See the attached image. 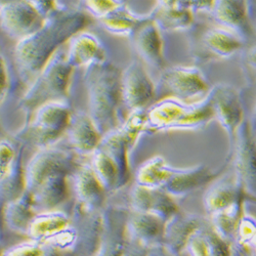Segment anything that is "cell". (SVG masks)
Wrapping results in <instances>:
<instances>
[{
    "label": "cell",
    "instance_id": "9a60e30c",
    "mask_svg": "<svg viewBox=\"0 0 256 256\" xmlns=\"http://www.w3.org/2000/svg\"><path fill=\"white\" fill-rule=\"evenodd\" d=\"M67 62L72 68L106 62V52L100 40L90 33L77 34L71 41Z\"/></svg>",
    "mask_w": 256,
    "mask_h": 256
},
{
    "label": "cell",
    "instance_id": "83f0119b",
    "mask_svg": "<svg viewBox=\"0 0 256 256\" xmlns=\"http://www.w3.org/2000/svg\"><path fill=\"white\" fill-rule=\"evenodd\" d=\"M146 125H148L146 112L144 113L142 110H138L132 112V116L128 118L119 132L127 142L128 146H130L136 138Z\"/></svg>",
    "mask_w": 256,
    "mask_h": 256
},
{
    "label": "cell",
    "instance_id": "1f68e13d",
    "mask_svg": "<svg viewBox=\"0 0 256 256\" xmlns=\"http://www.w3.org/2000/svg\"><path fill=\"white\" fill-rule=\"evenodd\" d=\"M16 152L12 144L6 140H2L0 144V162H2V170L8 167L16 158Z\"/></svg>",
    "mask_w": 256,
    "mask_h": 256
},
{
    "label": "cell",
    "instance_id": "f1b7e54d",
    "mask_svg": "<svg viewBox=\"0 0 256 256\" xmlns=\"http://www.w3.org/2000/svg\"><path fill=\"white\" fill-rule=\"evenodd\" d=\"M66 218L60 214V213H52V214L41 216L35 220L31 224V230L33 232H48L50 230H58L66 224Z\"/></svg>",
    "mask_w": 256,
    "mask_h": 256
},
{
    "label": "cell",
    "instance_id": "6da1fadb",
    "mask_svg": "<svg viewBox=\"0 0 256 256\" xmlns=\"http://www.w3.org/2000/svg\"><path fill=\"white\" fill-rule=\"evenodd\" d=\"M85 23V16L78 10H60L52 14L37 32L18 42L14 58L20 72L39 75L56 54V48L76 36Z\"/></svg>",
    "mask_w": 256,
    "mask_h": 256
},
{
    "label": "cell",
    "instance_id": "7402d4cb",
    "mask_svg": "<svg viewBox=\"0 0 256 256\" xmlns=\"http://www.w3.org/2000/svg\"><path fill=\"white\" fill-rule=\"evenodd\" d=\"M134 203L142 211H152V213L170 216L174 212V205L166 195L159 193L151 188L138 186L134 188Z\"/></svg>",
    "mask_w": 256,
    "mask_h": 256
},
{
    "label": "cell",
    "instance_id": "52a82bcc",
    "mask_svg": "<svg viewBox=\"0 0 256 256\" xmlns=\"http://www.w3.org/2000/svg\"><path fill=\"white\" fill-rule=\"evenodd\" d=\"M46 22L31 2H2L0 6V23L10 37L23 40L37 32Z\"/></svg>",
    "mask_w": 256,
    "mask_h": 256
},
{
    "label": "cell",
    "instance_id": "f546056e",
    "mask_svg": "<svg viewBox=\"0 0 256 256\" xmlns=\"http://www.w3.org/2000/svg\"><path fill=\"white\" fill-rule=\"evenodd\" d=\"M84 4L86 6L88 12L94 16L98 18V20L110 14L120 4V2H109V0H106V2H85Z\"/></svg>",
    "mask_w": 256,
    "mask_h": 256
},
{
    "label": "cell",
    "instance_id": "44dd1931",
    "mask_svg": "<svg viewBox=\"0 0 256 256\" xmlns=\"http://www.w3.org/2000/svg\"><path fill=\"white\" fill-rule=\"evenodd\" d=\"M92 154V168L104 188H113L127 180L114 159L102 146H98Z\"/></svg>",
    "mask_w": 256,
    "mask_h": 256
},
{
    "label": "cell",
    "instance_id": "d590c367",
    "mask_svg": "<svg viewBox=\"0 0 256 256\" xmlns=\"http://www.w3.org/2000/svg\"><path fill=\"white\" fill-rule=\"evenodd\" d=\"M251 130H256V104L254 106L251 115Z\"/></svg>",
    "mask_w": 256,
    "mask_h": 256
},
{
    "label": "cell",
    "instance_id": "7c38bea8",
    "mask_svg": "<svg viewBox=\"0 0 256 256\" xmlns=\"http://www.w3.org/2000/svg\"><path fill=\"white\" fill-rule=\"evenodd\" d=\"M68 140L70 144L79 154L94 153L102 142V134L94 120L84 112L72 114L68 127Z\"/></svg>",
    "mask_w": 256,
    "mask_h": 256
},
{
    "label": "cell",
    "instance_id": "e575fe53",
    "mask_svg": "<svg viewBox=\"0 0 256 256\" xmlns=\"http://www.w3.org/2000/svg\"><path fill=\"white\" fill-rule=\"evenodd\" d=\"M245 60H246V62L248 64V65H249L251 68L256 69V46L251 48L246 52Z\"/></svg>",
    "mask_w": 256,
    "mask_h": 256
},
{
    "label": "cell",
    "instance_id": "e0dca14e",
    "mask_svg": "<svg viewBox=\"0 0 256 256\" xmlns=\"http://www.w3.org/2000/svg\"><path fill=\"white\" fill-rule=\"evenodd\" d=\"M190 104L178 98H165L146 112L148 125L154 130H169L188 109Z\"/></svg>",
    "mask_w": 256,
    "mask_h": 256
},
{
    "label": "cell",
    "instance_id": "8992f818",
    "mask_svg": "<svg viewBox=\"0 0 256 256\" xmlns=\"http://www.w3.org/2000/svg\"><path fill=\"white\" fill-rule=\"evenodd\" d=\"M160 88L167 98L184 102L208 94L211 90L203 73L195 67L176 66L167 68L160 79Z\"/></svg>",
    "mask_w": 256,
    "mask_h": 256
},
{
    "label": "cell",
    "instance_id": "9c48e42d",
    "mask_svg": "<svg viewBox=\"0 0 256 256\" xmlns=\"http://www.w3.org/2000/svg\"><path fill=\"white\" fill-rule=\"evenodd\" d=\"M122 100L132 112L142 110L150 102L156 90L144 68L138 60H134L121 75Z\"/></svg>",
    "mask_w": 256,
    "mask_h": 256
},
{
    "label": "cell",
    "instance_id": "3957f363",
    "mask_svg": "<svg viewBox=\"0 0 256 256\" xmlns=\"http://www.w3.org/2000/svg\"><path fill=\"white\" fill-rule=\"evenodd\" d=\"M73 68L62 56L56 54L42 69L20 106L34 113L41 106L65 98Z\"/></svg>",
    "mask_w": 256,
    "mask_h": 256
},
{
    "label": "cell",
    "instance_id": "ac0fdd59",
    "mask_svg": "<svg viewBox=\"0 0 256 256\" xmlns=\"http://www.w3.org/2000/svg\"><path fill=\"white\" fill-rule=\"evenodd\" d=\"M216 119L213 109L212 90L201 100L190 104L186 112L172 126L169 130H195L206 126Z\"/></svg>",
    "mask_w": 256,
    "mask_h": 256
},
{
    "label": "cell",
    "instance_id": "4316f807",
    "mask_svg": "<svg viewBox=\"0 0 256 256\" xmlns=\"http://www.w3.org/2000/svg\"><path fill=\"white\" fill-rule=\"evenodd\" d=\"M64 174L52 176L37 186L32 194L36 203L42 206H54L65 196L66 184Z\"/></svg>",
    "mask_w": 256,
    "mask_h": 256
},
{
    "label": "cell",
    "instance_id": "5bb4252c",
    "mask_svg": "<svg viewBox=\"0 0 256 256\" xmlns=\"http://www.w3.org/2000/svg\"><path fill=\"white\" fill-rule=\"evenodd\" d=\"M151 18L160 29L180 31L193 25L194 12L188 2H159Z\"/></svg>",
    "mask_w": 256,
    "mask_h": 256
},
{
    "label": "cell",
    "instance_id": "cb8c5ba5",
    "mask_svg": "<svg viewBox=\"0 0 256 256\" xmlns=\"http://www.w3.org/2000/svg\"><path fill=\"white\" fill-rule=\"evenodd\" d=\"M172 169L174 167L168 165L164 158L156 156L140 167L136 174V182L140 186L146 188L163 186L172 174Z\"/></svg>",
    "mask_w": 256,
    "mask_h": 256
},
{
    "label": "cell",
    "instance_id": "7a4b0ae2",
    "mask_svg": "<svg viewBox=\"0 0 256 256\" xmlns=\"http://www.w3.org/2000/svg\"><path fill=\"white\" fill-rule=\"evenodd\" d=\"M120 72L112 65L98 64L88 67L90 116L102 134L113 132L117 123V110L122 100Z\"/></svg>",
    "mask_w": 256,
    "mask_h": 256
},
{
    "label": "cell",
    "instance_id": "30bf717a",
    "mask_svg": "<svg viewBox=\"0 0 256 256\" xmlns=\"http://www.w3.org/2000/svg\"><path fill=\"white\" fill-rule=\"evenodd\" d=\"M236 138V154H234L236 182L243 192L255 196L256 142L249 130V126L245 122L239 128Z\"/></svg>",
    "mask_w": 256,
    "mask_h": 256
},
{
    "label": "cell",
    "instance_id": "484cf974",
    "mask_svg": "<svg viewBox=\"0 0 256 256\" xmlns=\"http://www.w3.org/2000/svg\"><path fill=\"white\" fill-rule=\"evenodd\" d=\"M75 186L79 198L86 203H94L102 197V184L98 180L92 166L84 165L76 174Z\"/></svg>",
    "mask_w": 256,
    "mask_h": 256
},
{
    "label": "cell",
    "instance_id": "8d00e7d4",
    "mask_svg": "<svg viewBox=\"0 0 256 256\" xmlns=\"http://www.w3.org/2000/svg\"><path fill=\"white\" fill-rule=\"evenodd\" d=\"M248 245L256 249V232H255V234H253V237L251 238V240H250V242L248 243Z\"/></svg>",
    "mask_w": 256,
    "mask_h": 256
},
{
    "label": "cell",
    "instance_id": "5b68a950",
    "mask_svg": "<svg viewBox=\"0 0 256 256\" xmlns=\"http://www.w3.org/2000/svg\"><path fill=\"white\" fill-rule=\"evenodd\" d=\"M74 165H76L75 160L70 153L54 148H41L28 163L24 174L25 184L30 192H33L52 176H66Z\"/></svg>",
    "mask_w": 256,
    "mask_h": 256
},
{
    "label": "cell",
    "instance_id": "836d02e7",
    "mask_svg": "<svg viewBox=\"0 0 256 256\" xmlns=\"http://www.w3.org/2000/svg\"><path fill=\"white\" fill-rule=\"evenodd\" d=\"M216 2H190V8L195 12H211L213 6H214Z\"/></svg>",
    "mask_w": 256,
    "mask_h": 256
},
{
    "label": "cell",
    "instance_id": "ffe728a7",
    "mask_svg": "<svg viewBox=\"0 0 256 256\" xmlns=\"http://www.w3.org/2000/svg\"><path fill=\"white\" fill-rule=\"evenodd\" d=\"M244 192L237 184L228 182H222L210 188L204 197V205L206 210L216 214L234 205L243 198Z\"/></svg>",
    "mask_w": 256,
    "mask_h": 256
},
{
    "label": "cell",
    "instance_id": "603a6c76",
    "mask_svg": "<svg viewBox=\"0 0 256 256\" xmlns=\"http://www.w3.org/2000/svg\"><path fill=\"white\" fill-rule=\"evenodd\" d=\"M146 18L136 16L126 8L118 6L114 12L106 18L100 20V23L104 30L111 34L121 36H132L136 28Z\"/></svg>",
    "mask_w": 256,
    "mask_h": 256
},
{
    "label": "cell",
    "instance_id": "8fae6325",
    "mask_svg": "<svg viewBox=\"0 0 256 256\" xmlns=\"http://www.w3.org/2000/svg\"><path fill=\"white\" fill-rule=\"evenodd\" d=\"M210 14L222 28L234 33L243 40L251 34L246 2H216Z\"/></svg>",
    "mask_w": 256,
    "mask_h": 256
},
{
    "label": "cell",
    "instance_id": "ba28073f",
    "mask_svg": "<svg viewBox=\"0 0 256 256\" xmlns=\"http://www.w3.org/2000/svg\"><path fill=\"white\" fill-rule=\"evenodd\" d=\"M213 109L218 123L232 142L244 123V112L239 92L228 84H220L212 88Z\"/></svg>",
    "mask_w": 256,
    "mask_h": 256
},
{
    "label": "cell",
    "instance_id": "4fadbf2b",
    "mask_svg": "<svg viewBox=\"0 0 256 256\" xmlns=\"http://www.w3.org/2000/svg\"><path fill=\"white\" fill-rule=\"evenodd\" d=\"M138 54L151 67L161 68L163 64L162 40L159 28L152 18H146L132 34Z\"/></svg>",
    "mask_w": 256,
    "mask_h": 256
},
{
    "label": "cell",
    "instance_id": "2e32d148",
    "mask_svg": "<svg viewBox=\"0 0 256 256\" xmlns=\"http://www.w3.org/2000/svg\"><path fill=\"white\" fill-rule=\"evenodd\" d=\"M213 178L214 174L203 165L184 169L174 168L163 186L170 194L184 195L206 184Z\"/></svg>",
    "mask_w": 256,
    "mask_h": 256
},
{
    "label": "cell",
    "instance_id": "d6986e66",
    "mask_svg": "<svg viewBox=\"0 0 256 256\" xmlns=\"http://www.w3.org/2000/svg\"><path fill=\"white\" fill-rule=\"evenodd\" d=\"M202 44L212 54L228 58L243 48L244 40L224 28L216 27L203 34Z\"/></svg>",
    "mask_w": 256,
    "mask_h": 256
},
{
    "label": "cell",
    "instance_id": "4dcf8cb0",
    "mask_svg": "<svg viewBox=\"0 0 256 256\" xmlns=\"http://www.w3.org/2000/svg\"><path fill=\"white\" fill-rule=\"evenodd\" d=\"M255 232H256V220H254L251 216H244L240 222V224L237 230V236L239 241L242 244L248 245Z\"/></svg>",
    "mask_w": 256,
    "mask_h": 256
},
{
    "label": "cell",
    "instance_id": "d4e9b609",
    "mask_svg": "<svg viewBox=\"0 0 256 256\" xmlns=\"http://www.w3.org/2000/svg\"><path fill=\"white\" fill-rule=\"evenodd\" d=\"M243 198L224 211L213 214V224L216 234L224 240L232 238L237 230L243 218Z\"/></svg>",
    "mask_w": 256,
    "mask_h": 256
},
{
    "label": "cell",
    "instance_id": "d6a6232c",
    "mask_svg": "<svg viewBox=\"0 0 256 256\" xmlns=\"http://www.w3.org/2000/svg\"><path fill=\"white\" fill-rule=\"evenodd\" d=\"M8 72L4 56H2V84H0V92H2V100L4 98V92L8 90Z\"/></svg>",
    "mask_w": 256,
    "mask_h": 256
},
{
    "label": "cell",
    "instance_id": "277c9868",
    "mask_svg": "<svg viewBox=\"0 0 256 256\" xmlns=\"http://www.w3.org/2000/svg\"><path fill=\"white\" fill-rule=\"evenodd\" d=\"M71 118L68 104L64 100L48 102L34 112L31 122L16 134V138L26 144L48 148L68 130Z\"/></svg>",
    "mask_w": 256,
    "mask_h": 256
}]
</instances>
